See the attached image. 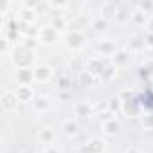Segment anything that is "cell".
Masks as SVG:
<instances>
[{"label": "cell", "instance_id": "cell-1", "mask_svg": "<svg viewBox=\"0 0 153 153\" xmlns=\"http://www.w3.org/2000/svg\"><path fill=\"white\" fill-rule=\"evenodd\" d=\"M9 54H11V61L16 68H29L36 59V51L29 49L24 43H13V49Z\"/></svg>", "mask_w": 153, "mask_h": 153}, {"label": "cell", "instance_id": "cell-2", "mask_svg": "<svg viewBox=\"0 0 153 153\" xmlns=\"http://www.w3.org/2000/svg\"><path fill=\"white\" fill-rule=\"evenodd\" d=\"M108 61L110 59H106V58H90V59H87V63H85V72H88L92 78H96L97 81L101 79V74L105 72V68H106V65H108Z\"/></svg>", "mask_w": 153, "mask_h": 153}, {"label": "cell", "instance_id": "cell-3", "mask_svg": "<svg viewBox=\"0 0 153 153\" xmlns=\"http://www.w3.org/2000/svg\"><path fill=\"white\" fill-rule=\"evenodd\" d=\"M65 42H67V47L68 49H72V51H81L87 45V36H85V33H79V31H68Z\"/></svg>", "mask_w": 153, "mask_h": 153}, {"label": "cell", "instance_id": "cell-4", "mask_svg": "<svg viewBox=\"0 0 153 153\" xmlns=\"http://www.w3.org/2000/svg\"><path fill=\"white\" fill-rule=\"evenodd\" d=\"M18 103H20V101H18L15 90L6 88V90L2 92V97H0V106H2L4 112H15L16 106H18Z\"/></svg>", "mask_w": 153, "mask_h": 153}, {"label": "cell", "instance_id": "cell-5", "mask_svg": "<svg viewBox=\"0 0 153 153\" xmlns=\"http://www.w3.org/2000/svg\"><path fill=\"white\" fill-rule=\"evenodd\" d=\"M59 38V31H56L54 27L47 25V27H42L40 29V34H38V42L43 43V45H52L56 43Z\"/></svg>", "mask_w": 153, "mask_h": 153}, {"label": "cell", "instance_id": "cell-6", "mask_svg": "<svg viewBox=\"0 0 153 153\" xmlns=\"http://www.w3.org/2000/svg\"><path fill=\"white\" fill-rule=\"evenodd\" d=\"M15 81L22 87H33L34 83V72L31 68H16L15 70Z\"/></svg>", "mask_w": 153, "mask_h": 153}, {"label": "cell", "instance_id": "cell-7", "mask_svg": "<svg viewBox=\"0 0 153 153\" xmlns=\"http://www.w3.org/2000/svg\"><path fill=\"white\" fill-rule=\"evenodd\" d=\"M140 108H142V105L135 97H130V99L123 101V114L128 115V117H137L140 114Z\"/></svg>", "mask_w": 153, "mask_h": 153}, {"label": "cell", "instance_id": "cell-8", "mask_svg": "<svg viewBox=\"0 0 153 153\" xmlns=\"http://www.w3.org/2000/svg\"><path fill=\"white\" fill-rule=\"evenodd\" d=\"M97 51L101 52L103 58L110 59V58L119 51V47H117V43H115L114 40H101V42L97 43Z\"/></svg>", "mask_w": 153, "mask_h": 153}, {"label": "cell", "instance_id": "cell-9", "mask_svg": "<svg viewBox=\"0 0 153 153\" xmlns=\"http://www.w3.org/2000/svg\"><path fill=\"white\" fill-rule=\"evenodd\" d=\"M15 94L18 97L20 103H33L36 99V94H34V88L33 87H22V85H16L15 87Z\"/></svg>", "mask_w": 153, "mask_h": 153}, {"label": "cell", "instance_id": "cell-10", "mask_svg": "<svg viewBox=\"0 0 153 153\" xmlns=\"http://www.w3.org/2000/svg\"><path fill=\"white\" fill-rule=\"evenodd\" d=\"M105 149H106V142H105V139H101V137H94V139H90V140L87 142V146H83L81 153H103Z\"/></svg>", "mask_w": 153, "mask_h": 153}, {"label": "cell", "instance_id": "cell-11", "mask_svg": "<svg viewBox=\"0 0 153 153\" xmlns=\"http://www.w3.org/2000/svg\"><path fill=\"white\" fill-rule=\"evenodd\" d=\"M33 72H34V83H47L52 78V68L47 65H38Z\"/></svg>", "mask_w": 153, "mask_h": 153}, {"label": "cell", "instance_id": "cell-12", "mask_svg": "<svg viewBox=\"0 0 153 153\" xmlns=\"http://www.w3.org/2000/svg\"><path fill=\"white\" fill-rule=\"evenodd\" d=\"M90 24H92V20H88L87 16H83V15H78V16H74L72 20H70V31H79V33H85V29L87 27H90Z\"/></svg>", "mask_w": 153, "mask_h": 153}, {"label": "cell", "instance_id": "cell-13", "mask_svg": "<svg viewBox=\"0 0 153 153\" xmlns=\"http://www.w3.org/2000/svg\"><path fill=\"white\" fill-rule=\"evenodd\" d=\"M36 9H29V7H22L18 11V22L20 24H27V25H33L34 20H36Z\"/></svg>", "mask_w": 153, "mask_h": 153}, {"label": "cell", "instance_id": "cell-14", "mask_svg": "<svg viewBox=\"0 0 153 153\" xmlns=\"http://www.w3.org/2000/svg\"><path fill=\"white\" fill-rule=\"evenodd\" d=\"M110 61L119 68V67H126L128 63H130V52L126 51V49H119L112 58H110Z\"/></svg>", "mask_w": 153, "mask_h": 153}, {"label": "cell", "instance_id": "cell-15", "mask_svg": "<svg viewBox=\"0 0 153 153\" xmlns=\"http://www.w3.org/2000/svg\"><path fill=\"white\" fill-rule=\"evenodd\" d=\"M117 4H114V2H103L101 4V16L105 18V20H115V15H117Z\"/></svg>", "mask_w": 153, "mask_h": 153}, {"label": "cell", "instance_id": "cell-16", "mask_svg": "<svg viewBox=\"0 0 153 153\" xmlns=\"http://www.w3.org/2000/svg\"><path fill=\"white\" fill-rule=\"evenodd\" d=\"M148 20H149V15H146V13L135 9V6H133L131 16H130V22H131L133 25H137V27H146V25H148Z\"/></svg>", "mask_w": 153, "mask_h": 153}, {"label": "cell", "instance_id": "cell-17", "mask_svg": "<svg viewBox=\"0 0 153 153\" xmlns=\"http://www.w3.org/2000/svg\"><path fill=\"white\" fill-rule=\"evenodd\" d=\"M33 105V108H34V112H49L51 110V106H52V103H51V99L47 97V96H36V99L31 103Z\"/></svg>", "mask_w": 153, "mask_h": 153}, {"label": "cell", "instance_id": "cell-18", "mask_svg": "<svg viewBox=\"0 0 153 153\" xmlns=\"http://www.w3.org/2000/svg\"><path fill=\"white\" fill-rule=\"evenodd\" d=\"M61 130H63V133L67 137H76L79 133V124L76 123L74 119H65L63 124H61Z\"/></svg>", "mask_w": 153, "mask_h": 153}, {"label": "cell", "instance_id": "cell-19", "mask_svg": "<svg viewBox=\"0 0 153 153\" xmlns=\"http://www.w3.org/2000/svg\"><path fill=\"white\" fill-rule=\"evenodd\" d=\"M38 137H40V140H42L45 146H52V142L56 140V131H54L51 126H45V128L40 131Z\"/></svg>", "mask_w": 153, "mask_h": 153}, {"label": "cell", "instance_id": "cell-20", "mask_svg": "<svg viewBox=\"0 0 153 153\" xmlns=\"http://www.w3.org/2000/svg\"><path fill=\"white\" fill-rule=\"evenodd\" d=\"M74 110H76V115H79V117H90V115H92V112H94L92 105H88L87 101H81V103H76Z\"/></svg>", "mask_w": 153, "mask_h": 153}, {"label": "cell", "instance_id": "cell-21", "mask_svg": "<svg viewBox=\"0 0 153 153\" xmlns=\"http://www.w3.org/2000/svg\"><path fill=\"white\" fill-rule=\"evenodd\" d=\"M117 76V67L112 63V61H108V65H106V68H105V72L101 74V79L99 81H103V83H110L114 78Z\"/></svg>", "mask_w": 153, "mask_h": 153}, {"label": "cell", "instance_id": "cell-22", "mask_svg": "<svg viewBox=\"0 0 153 153\" xmlns=\"http://www.w3.org/2000/svg\"><path fill=\"white\" fill-rule=\"evenodd\" d=\"M130 16H131V11L128 9V6H126V4H124V6H119V7H117L115 22H119V24H124V22H128V20H130Z\"/></svg>", "mask_w": 153, "mask_h": 153}, {"label": "cell", "instance_id": "cell-23", "mask_svg": "<svg viewBox=\"0 0 153 153\" xmlns=\"http://www.w3.org/2000/svg\"><path fill=\"white\" fill-rule=\"evenodd\" d=\"M108 20H105L103 16H97V18H92V24H90V29H94L96 33H103L108 29Z\"/></svg>", "mask_w": 153, "mask_h": 153}, {"label": "cell", "instance_id": "cell-24", "mask_svg": "<svg viewBox=\"0 0 153 153\" xmlns=\"http://www.w3.org/2000/svg\"><path fill=\"white\" fill-rule=\"evenodd\" d=\"M144 47H146L144 38H140V36H135L128 42V51L130 52H140V51H144Z\"/></svg>", "mask_w": 153, "mask_h": 153}, {"label": "cell", "instance_id": "cell-25", "mask_svg": "<svg viewBox=\"0 0 153 153\" xmlns=\"http://www.w3.org/2000/svg\"><path fill=\"white\" fill-rule=\"evenodd\" d=\"M101 128H103V131H105L106 135H115V133L121 130V124H119V121H117V119H114V121L103 123V124H101Z\"/></svg>", "mask_w": 153, "mask_h": 153}, {"label": "cell", "instance_id": "cell-26", "mask_svg": "<svg viewBox=\"0 0 153 153\" xmlns=\"http://www.w3.org/2000/svg\"><path fill=\"white\" fill-rule=\"evenodd\" d=\"M106 108H108V110H112L114 114H119V112H123V99H121L119 96H115V97L108 99V105H106Z\"/></svg>", "mask_w": 153, "mask_h": 153}, {"label": "cell", "instance_id": "cell-27", "mask_svg": "<svg viewBox=\"0 0 153 153\" xmlns=\"http://www.w3.org/2000/svg\"><path fill=\"white\" fill-rule=\"evenodd\" d=\"M79 81H81V85L83 87H92L94 83H97V79L96 78H92V76L88 74V72H79Z\"/></svg>", "mask_w": 153, "mask_h": 153}, {"label": "cell", "instance_id": "cell-28", "mask_svg": "<svg viewBox=\"0 0 153 153\" xmlns=\"http://www.w3.org/2000/svg\"><path fill=\"white\" fill-rule=\"evenodd\" d=\"M67 20L61 16V15H58L56 18H52V24H51V27H54L56 31H61V29H67Z\"/></svg>", "mask_w": 153, "mask_h": 153}, {"label": "cell", "instance_id": "cell-29", "mask_svg": "<svg viewBox=\"0 0 153 153\" xmlns=\"http://www.w3.org/2000/svg\"><path fill=\"white\" fill-rule=\"evenodd\" d=\"M11 49H13V45H11V42H9L6 36H2V38H0V54H2V56H6L7 52H11Z\"/></svg>", "mask_w": 153, "mask_h": 153}, {"label": "cell", "instance_id": "cell-30", "mask_svg": "<svg viewBox=\"0 0 153 153\" xmlns=\"http://www.w3.org/2000/svg\"><path fill=\"white\" fill-rule=\"evenodd\" d=\"M133 6H135V9H139V11H142L146 15L153 13V2H139V4H133Z\"/></svg>", "mask_w": 153, "mask_h": 153}, {"label": "cell", "instance_id": "cell-31", "mask_svg": "<svg viewBox=\"0 0 153 153\" xmlns=\"http://www.w3.org/2000/svg\"><path fill=\"white\" fill-rule=\"evenodd\" d=\"M140 124L144 130H153V114H146L140 117Z\"/></svg>", "mask_w": 153, "mask_h": 153}, {"label": "cell", "instance_id": "cell-32", "mask_svg": "<svg viewBox=\"0 0 153 153\" xmlns=\"http://www.w3.org/2000/svg\"><path fill=\"white\" fill-rule=\"evenodd\" d=\"M115 117H117V114H114V112L108 110V108H106L105 112L99 114V121H101V124H103V123H108V121H114Z\"/></svg>", "mask_w": 153, "mask_h": 153}, {"label": "cell", "instance_id": "cell-33", "mask_svg": "<svg viewBox=\"0 0 153 153\" xmlns=\"http://www.w3.org/2000/svg\"><path fill=\"white\" fill-rule=\"evenodd\" d=\"M47 6L51 9H67L70 4L68 2H56V0H51V2H47Z\"/></svg>", "mask_w": 153, "mask_h": 153}, {"label": "cell", "instance_id": "cell-34", "mask_svg": "<svg viewBox=\"0 0 153 153\" xmlns=\"http://www.w3.org/2000/svg\"><path fill=\"white\" fill-rule=\"evenodd\" d=\"M58 85H59V88L65 92L67 88H70V78H67V76H61L59 81H58Z\"/></svg>", "mask_w": 153, "mask_h": 153}, {"label": "cell", "instance_id": "cell-35", "mask_svg": "<svg viewBox=\"0 0 153 153\" xmlns=\"http://www.w3.org/2000/svg\"><path fill=\"white\" fill-rule=\"evenodd\" d=\"M38 38H27V40H24V45H27L29 49H33V51H36V47H38Z\"/></svg>", "mask_w": 153, "mask_h": 153}, {"label": "cell", "instance_id": "cell-36", "mask_svg": "<svg viewBox=\"0 0 153 153\" xmlns=\"http://www.w3.org/2000/svg\"><path fill=\"white\" fill-rule=\"evenodd\" d=\"M142 38H144V45H146L148 49H153V34H151V33H146Z\"/></svg>", "mask_w": 153, "mask_h": 153}, {"label": "cell", "instance_id": "cell-37", "mask_svg": "<svg viewBox=\"0 0 153 153\" xmlns=\"http://www.w3.org/2000/svg\"><path fill=\"white\" fill-rule=\"evenodd\" d=\"M139 76L142 79H148V78H151V74H149V70L146 68V67H140V70H139Z\"/></svg>", "mask_w": 153, "mask_h": 153}, {"label": "cell", "instance_id": "cell-38", "mask_svg": "<svg viewBox=\"0 0 153 153\" xmlns=\"http://www.w3.org/2000/svg\"><path fill=\"white\" fill-rule=\"evenodd\" d=\"M43 153H61L56 146H45V149H43Z\"/></svg>", "mask_w": 153, "mask_h": 153}, {"label": "cell", "instance_id": "cell-39", "mask_svg": "<svg viewBox=\"0 0 153 153\" xmlns=\"http://www.w3.org/2000/svg\"><path fill=\"white\" fill-rule=\"evenodd\" d=\"M146 33H151L153 34V15L149 16V20H148V25H146Z\"/></svg>", "mask_w": 153, "mask_h": 153}, {"label": "cell", "instance_id": "cell-40", "mask_svg": "<svg viewBox=\"0 0 153 153\" xmlns=\"http://www.w3.org/2000/svg\"><path fill=\"white\" fill-rule=\"evenodd\" d=\"M59 99H63V101L65 99H70V94L68 92H59Z\"/></svg>", "mask_w": 153, "mask_h": 153}, {"label": "cell", "instance_id": "cell-41", "mask_svg": "<svg viewBox=\"0 0 153 153\" xmlns=\"http://www.w3.org/2000/svg\"><path fill=\"white\" fill-rule=\"evenodd\" d=\"M124 153H142L140 149H137V148H130V149H126Z\"/></svg>", "mask_w": 153, "mask_h": 153}, {"label": "cell", "instance_id": "cell-42", "mask_svg": "<svg viewBox=\"0 0 153 153\" xmlns=\"http://www.w3.org/2000/svg\"><path fill=\"white\" fill-rule=\"evenodd\" d=\"M151 88H153V79H151Z\"/></svg>", "mask_w": 153, "mask_h": 153}]
</instances>
